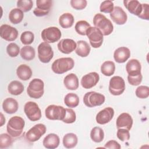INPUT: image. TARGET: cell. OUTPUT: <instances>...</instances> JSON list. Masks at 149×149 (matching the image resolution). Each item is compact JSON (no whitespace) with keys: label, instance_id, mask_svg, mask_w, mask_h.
Wrapping results in <instances>:
<instances>
[{"label":"cell","instance_id":"11","mask_svg":"<svg viewBox=\"0 0 149 149\" xmlns=\"http://www.w3.org/2000/svg\"><path fill=\"white\" fill-rule=\"evenodd\" d=\"M38 57L42 63H48L54 56L51 46L46 42H42L38 46Z\"/></svg>","mask_w":149,"mask_h":149},{"label":"cell","instance_id":"48","mask_svg":"<svg viewBox=\"0 0 149 149\" xmlns=\"http://www.w3.org/2000/svg\"><path fill=\"white\" fill-rule=\"evenodd\" d=\"M5 123V118L3 117V114L1 113V126H2Z\"/></svg>","mask_w":149,"mask_h":149},{"label":"cell","instance_id":"28","mask_svg":"<svg viewBox=\"0 0 149 149\" xmlns=\"http://www.w3.org/2000/svg\"><path fill=\"white\" fill-rule=\"evenodd\" d=\"M78 139L77 136L73 133L66 134L63 138V146L66 148H72L76 147L77 144Z\"/></svg>","mask_w":149,"mask_h":149},{"label":"cell","instance_id":"44","mask_svg":"<svg viewBox=\"0 0 149 149\" xmlns=\"http://www.w3.org/2000/svg\"><path fill=\"white\" fill-rule=\"evenodd\" d=\"M70 5L72 8L76 10H82L87 6V1L86 0H71Z\"/></svg>","mask_w":149,"mask_h":149},{"label":"cell","instance_id":"41","mask_svg":"<svg viewBox=\"0 0 149 149\" xmlns=\"http://www.w3.org/2000/svg\"><path fill=\"white\" fill-rule=\"evenodd\" d=\"M76 119V116L74 111L70 108H66V114L62 121L66 123H72L75 122Z\"/></svg>","mask_w":149,"mask_h":149},{"label":"cell","instance_id":"20","mask_svg":"<svg viewBox=\"0 0 149 149\" xmlns=\"http://www.w3.org/2000/svg\"><path fill=\"white\" fill-rule=\"evenodd\" d=\"M77 44L74 40L69 38L62 39L58 44V49L62 53L69 54L76 49Z\"/></svg>","mask_w":149,"mask_h":149},{"label":"cell","instance_id":"15","mask_svg":"<svg viewBox=\"0 0 149 149\" xmlns=\"http://www.w3.org/2000/svg\"><path fill=\"white\" fill-rule=\"evenodd\" d=\"M1 37L8 41H15L18 36L16 29L8 24H2L0 27Z\"/></svg>","mask_w":149,"mask_h":149},{"label":"cell","instance_id":"25","mask_svg":"<svg viewBox=\"0 0 149 149\" xmlns=\"http://www.w3.org/2000/svg\"><path fill=\"white\" fill-rule=\"evenodd\" d=\"M63 84L68 90H76L79 87V79L74 73H70L65 76Z\"/></svg>","mask_w":149,"mask_h":149},{"label":"cell","instance_id":"37","mask_svg":"<svg viewBox=\"0 0 149 149\" xmlns=\"http://www.w3.org/2000/svg\"><path fill=\"white\" fill-rule=\"evenodd\" d=\"M12 136L6 133H2L0 136V148L1 149L8 148L13 143Z\"/></svg>","mask_w":149,"mask_h":149},{"label":"cell","instance_id":"34","mask_svg":"<svg viewBox=\"0 0 149 149\" xmlns=\"http://www.w3.org/2000/svg\"><path fill=\"white\" fill-rule=\"evenodd\" d=\"M20 56L22 59L26 61L33 60L36 55L34 48L31 46H24L20 50Z\"/></svg>","mask_w":149,"mask_h":149},{"label":"cell","instance_id":"24","mask_svg":"<svg viewBox=\"0 0 149 149\" xmlns=\"http://www.w3.org/2000/svg\"><path fill=\"white\" fill-rule=\"evenodd\" d=\"M19 108L17 101L12 98H6L2 103L3 111L9 114H12L17 112Z\"/></svg>","mask_w":149,"mask_h":149},{"label":"cell","instance_id":"2","mask_svg":"<svg viewBox=\"0 0 149 149\" xmlns=\"http://www.w3.org/2000/svg\"><path fill=\"white\" fill-rule=\"evenodd\" d=\"M93 24L95 27L100 30L103 36H108L113 30V26L111 20L101 13H97L94 16Z\"/></svg>","mask_w":149,"mask_h":149},{"label":"cell","instance_id":"42","mask_svg":"<svg viewBox=\"0 0 149 149\" xmlns=\"http://www.w3.org/2000/svg\"><path fill=\"white\" fill-rule=\"evenodd\" d=\"M136 95L140 98H146L149 96V87L146 86H140L136 90Z\"/></svg>","mask_w":149,"mask_h":149},{"label":"cell","instance_id":"6","mask_svg":"<svg viewBox=\"0 0 149 149\" xmlns=\"http://www.w3.org/2000/svg\"><path fill=\"white\" fill-rule=\"evenodd\" d=\"M105 100V97L104 95L95 91L88 92L85 94L83 97L84 104L90 108L101 105Z\"/></svg>","mask_w":149,"mask_h":149},{"label":"cell","instance_id":"19","mask_svg":"<svg viewBox=\"0 0 149 149\" xmlns=\"http://www.w3.org/2000/svg\"><path fill=\"white\" fill-rule=\"evenodd\" d=\"M133 119L128 113H122L116 119V125L117 129H125L130 130L133 125Z\"/></svg>","mask_w":149,"mask_h":149},{"label":"cell","instance_id":"33","mask_svg":"<svg viewBox=\"0 0 149 149\" xmlns=\"http://www.w3.org/2000/svg\"><path fill=\"white\" fill-rule=\"evenodd\" d=\"M115 70V65L113 62L107 61L104 62L101 66V72L106 76H111Z\"/></svg>","mask_w":149,"mask_h":149},{"label":"cell","instance_id":"8","mask_svg":"<svg viewBox=\"0 0 149 149\" xmlns=\"http://www.w3.org/2000/svg\"><path fill=\"white\" fill-rule=\"evenodd\" d=\"M86 35L88 38L90 43L94 48H99L103 42V34L100 30L95 27H90L86 31Z\"/></svg>","mask_w":149,"mask_h":149},{"label":"cell","instance_id":"1","mask_svg":"<svg viewBox=\"0 0 149 149\" xmlns=\"http://www.w3.org/2000/svg\"><path fill=\"white\" fill-rule=\"evenodd\" d=\"M141 66L140 62L136 59H130L126 65V70L128 73L127 80L132 86H138L142 81L141 73Z\"/></svg>","mask_w":149,"mask_h":149},{"label":"cell","instance_id":"32","mask_svg":"<svg viewBox=\"0 0 149 149\" xmlns=\"http://www.w3.org/2000/svg\"><path fill=\"white\" fill-rule=\"evenodd\" d=\"M64 103L68 107L75 108L79 104V98L74 93H68L64 98Z\"/></svg>","mask_w":149,"mask_h":149},{"label":"cell","instance_id":"39","mask_svg":"<svg viewBox=\"0 0 149 149\" xmlns=\"http://www.w3.org/2000/svg\"><path fill=\"white\" fill-rule=\"evenodd\" d=\"M34 39V34L30 31H26L22 33L20 36V41L24 45L31 44Z\"/></svg>","mask_w":149,"mask_h":149},{"label":"cell","instance_id":"14","mask_svg":"<svg viewBox=\"0 0 149 149\" xmlns=\"http://www.w3.org/2000/svg\"><path fill=\"white\" fill-rule=\"evenodd\" d=\"M37 7L34 9V14L38 17L47 15L52 5L51 0H37L36 1Z\"/></svg>","mask_w":149,"mask_h":149},{"label":"cell","instance_id":"38","mask_svg":"<svg viewBox=\"0 0 149 149\" xmlns=\"http://www.w3.org/2000/svg\"><path fill=\"white\" fill-rule=\"evenodd\" d=\"M33 6V2L31 0H20L17 2V8L23 12L30 11Z\"/></svg>","mask_w":149,"mask_h":149},{"label":"cell","instance_id":"27","mask_svg":"<svg viewBox=\"0 0 149 149\" xmlns=\"http://www.w3.org/2000/svg\"><path fill=\"white\" fill-rule=\"evenodd\" d=\"M77 46L75 52L77 55L81 57L87 56L90 52V47L89 44L84 40H79L77 42Z\"/></svg>","mask_w":149,"mask_h":149},{"label":"cell","instance_id":"16","mask_svg":"<svg viewBox=\"0 0 149 149\" xmlns=\"http://www.w3.org/2000/svg\"><path fill=\"white\" fill-rule=\"evenodd\" d=\"M100 76L95 72H90L83 76L81 79V86L86 89H89L94 87L99 81Z\"/></svg>","mask_w":149,"mask_h":149},{"label":"cell","instance_id":"5","mask_svg":"<svg viewBox=\"0 0 149 149\" xmlns=\"http://www.w3.org/2000/svg\"><path fill=\"white\" fill-rule=\"evenodd\" d=\"M44 88V83L42 80L34 79L30 82L27 88V93L30 97L38 99L43 95Z\"/></svg>","mask_w":149,"mask_h":149},{"label":"cell","instance_id":"35","mask_svg":"<svg viewBox=\"0 0 149 149\" xmlns=\"http://www.w3.org/2000/svg\"><path fill=\"white\" fill-rule=\"evenodd\" d=\"M90 137L91 140L95 143L101 142L104 138L103 130L100 127H93L90 132Z\"/></svg>","mask_w":149,"mask_h":149},{"label":"cell","instance_id":"36","mask_svg":"<svg viewBox=\"0 0 149 149\" xmlns=\"http://www.w3.org/2000/svg\"><path fill=\"white\" fill-rule=\"evenodd\" d=\"M91 27L90 24L85 20L78 21L75 25V30L80 35L86 36V31Z\"/></svg>","mask_w":149,"mask_h":149},{"label":"cell","instance_id":"4","mask_svg":"<svg viewBox=\"0 0 149 149\" xmlns=\"http://www.w3.org/2000/svg\"><path fill=\"white\" fill-rule=\"evenodd\" d=\"M74 62L71 58H61L56 59L52 63L51 69L56 74L64 73L74 67Z\"/></svg>","mask_w":149,"mask_h":149},{"label":"cell","instance_id":"40","mask_svg":"<svg viewBox=\"0 0 149 149\" xmlns=\"http://www.w3.org/2000/svg\"><path fill=\"white\" fill-rule=\"evenodd\" d=\"M6 52L10 57H16L20 51L19 47L16 43L11 42L6 47Z\"/></svg>","mask_w":149,"mask_h":149},{"label":"cell","instance_id":"30","mask_svg":"<svg viewBox=\"0 0 149 149\" xmlns=\"http://www.w3.org/2000/svg\"><path fill=\"white\" fill-rule=\"evenodd\" d=\"M59 23L63 29L71 27L74 23V17L70 13H65L59 17Z\"/></svg>","mask_w":149,"mask_h":149},{"label":"cell","instance_id":"7","mask_svg":"<svg viewBox=\"0 0 149 149\" xmlns=\"http://www.w3.org/2000/svg\"><path fill=\"white\" fill-rule=\"evenodd\" d=\"M66 114V108L62 106L50 105L45 110V115L49 120H62Z\"/></svg>","mask_w":149,"mask_h":149},{"label":"cell","instance_id":"12","mask_svg":"<svg viewBox=\"0 0 149 149\" xmlns=\"http://www.w3.org/2000/svg\"><path fill=\"white\" fill-rule=\"evenodd\" d=\"M125 90V83L122 77L118 76L112 77L109 81V91L113 95H121Z\"/></svg>","mask_w":149,"mask_h":149},{"label":"cell","instance_id":"23","mask_svg":"<svg viewBox=\"0 0 149 149\" xmlns=\"http://www.w3.org/2000/svg\"><path fill=\"white\" fill-rule=\"evenodd\" d=\"M60 143L59 136L55 133H49L43 140V146L48 149H54L58 147Z\"/></svg>","mask_w":149,"mask_h":149},{"label":"cell","instance_id":"29","mask_svg":"<svg viewBox=\"0 0 149 149\" xmlns=\"http://www.w3.org/2000/svg\"><path fill=\"white\" fill-rule=\"evenodd\" d=\"M8 90L10 94L18 95L22 94L24 91V86L20 81L13 80L9 84Z\"/></svg>","mask_w":149,"mask_h":149},{"label":"cell","instance_id":"13","mask_svg":"<svg viewBox=\"0 0 149 149\" xmlns=\"http://www.w3.org/2000/svg\"><path fill=\"white\" fill-rule=\"evenodd\" d=\"M45 132V126L42 123H38L33 126L26 132V138L30 142H35L38 140Z\"/></svg>","mask_w":149,"mask_h":149},{"label":"cell","instance_id":"17","mask_svg":"<svg viewBox=\"0 0 149 149\" xmlns=\"http://www.w3.org/2000/svg\"><path fill=\"white\" fill-rule=\"evenodd\" d=\"M114 115V110L111 107H107L100 111L96 115V121L98 124L104 125L109 122Z\"/></svg>","mask_w":149,"mask_h":149},{"label":"cell","instance_id":"46","mask_svg":"<svg viewBox=\"0 0 149 149\" xmlns=\"http://www.w3.org/2000/svg\"><path fill=\"white\" fill-rule=\"evenodd\" d=\"M141 19L148 20L149 19V5L147 3L142 4V11L138 16Z\"/></svg>","mask_w":149,"mask_h":149},{"label":"cell","instance_id":"10","mask_svg":"<svg viewBox=\"0 0 149 149\" xmlns=\"http://www.w3.org/2000/svg\"><path fill=\"white\" fill-rule=\"evenodd\" d=\"M24 112L31 121H37L41 118V111L38 105L34 102L29 101L24 107Z\"/></svg>","mask_w":149,"mask_h":149},{"label":"cell","instance_id":"26","mask_svg":"<svg viewBox=\"0 0 149 149\" xmlns=\"http://www.w3.org/2000/svg\"><path fill=\"white\" fill-rule=\"evenodd\" d=\"M16 74L20 80L26 81L31 78L32 76V70L28 65L22 64L17 68Z\"/></svg>","mask_w":149,"mask_h":149},{"label":"cell","instance_id":"45","mask_svg":"<svg viewBox=\"0 0 149 149\" xmlns=\"http://www.w3.org/2000/svg\"><path fill=\"white\" fill-rule=\"evenodd\" d=\"M117 137L122 141H127L130 139L129 130L125 129H118Z\"/></svg>","mask_w":149,"mask_h":149},{"label":"cell","instance_id":"31","mask_svg":"<svg viewBox=\"0 0 149 149\" xmlns=\"http://www.w3.org/2000/svg\"><path fill=\"white\" fill-rule=\"evenodd\" d=\"M23 17V12L19 8H14L12 9L9 14V20L14 24L20 23L22 21Z\"/></svg>","mask_w":149,"mask_h":149},{"label":"cell","instance_id":"22","mask_svg":"<svg viewBox=\"0 0 149 149\" xmlns=\"http://www.w3.org/2000/svg\"><path fill=\"white\" fill-rule=\"evenodd\" d=\"M123 3L125 7L132 14L139 16L142 11V4L137 0H125Z\"/></svg>","mask_w":149,"mask_h":149},{"label":"cell","instance_id":"18","mask_svg":"<svg viewBox=\"0 0 149 149\" xmlns=\"http://www.w3.org/2000/svg\"><path fill=\"white\" fill-rule=\"evenodd\" d=\"M110 17L112 20L118 25H122L126 23L127 16L123 9L120 6L113 8L112 12L110 13Z\"/></svg>","mask_w":149,"mask_h":149},{"label":"cell","instance_id":"43","mask_svg":"<svg viewBox=\"0 0 149 149\" xmlns=\"http://www.w3.org/2000/svg\"><path fill=\"white\" fill-rule=\"evenodd\" d=\"M113 3L111 1H103L100 7V10L104 13H111L113 9Z\"/></svg>","mask_w":149,"mask_h":149},{"label":"cell","instance_id":"47","mask_svg":"<svg viewBox=\"0 0 149 149\" xmlns=\"http://www.w3.org/2000/svg\"><path fill=\"white\" fill-rule=\"evenodd\" d=\"M104 148H110V149H120L121 148L120 145L115 140H110L106 143Z\"/></svg>","mask_w":149,"mask_h":149},{"label":"cell","instance_id":"3","mask_svg":"<svg viewBox=\"0 0 149 149\" xmlns=\"http://www.w3.org/2000/svg\"><path fill=\"white\" fill-rule=\"evenodd\" d=\"M25 122L24 119L18 116L12 117L6 126L7 132L13 137H17L23 132Z\"/></svg>","mask_w":149,"mask_h":149},{"label":"cell","instance_id":"9","mask_svg":"<svg viewBox=\"0 0 149 149\" xmlns=\"http://www.w3.org/2000/svg\"><path fill=\"white\" fill-rule=\"evenodd\" d=\"M61 31L56 27H49L44 29L41 34V38L44 42L54 43L61 37Z\"/></svg>","mask_w":149,"mask_h":149},{"label":"cell","instance_id":"21","mask_svg":"<svg viewBox=\"0 0 149 149\" xmlns=\"http://www.w3.org/2000/svg\"><path fill=\"white\" fill-rule=\"evenodd\" d=\"M130 56L129 49L125 47H121L116 49L113 54L115 61L119 63L125 62Z\"/></svg>","mask_w":149,"mask_h":149}]
</instances>
